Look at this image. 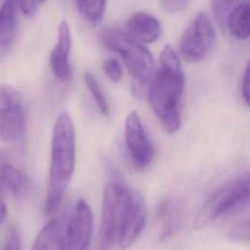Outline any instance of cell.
Wrapping results in <instances>:
<instances>
[{"instance_id": "obj_7", "label": "cell", "mask_w": 250, "mask_h": 250, "mask_svg": "<svg viewBox=\"0 0 250 250\" xmlns=\"http://www.w3.org/2000/svg\"><path fill=\"white\" fill-rule=\"evenodd\" d=\"M216 39L213 23L207 14L199 13L187 27L180 41V53L189 62L204 60L211 52Z\"/></svg>"}, {"instance_id": "obj_15", "label": "cell", "mask_w": 250, "mask_h": 250, "mask_svg": "<svg viewBox=\"0 0 250 250\" xmlns=\"http://www.w3.org/2000/svg\"><path fill=\"white\" fill-rule=\"evenodd\" d=\"M29 188L28 177L15 166L4 163L0 167V193L20 198Z\"/></svg>"}, {"instance_id": "obj_23", "label": "cell", "mask_w": 250, "mask_h": 250, "mask_svg": "<svg viewBox=\"0 0 250 250\" xmlns=\"http://www.w3.org/2000/svg\"><path fill=\"white\" fill-rule=\"evenodd\" d=\"M39 0H19L21 13L26 17H33L37 11Z\"/></svg>"}, {"instance_id": "obj_18", "label": "cell", "mask_w": 250, "mask_h": 250, "mask_svg": "<svg viewBox=\"0 0 250 250\" xmlns=\"http://www.w3.org/2000/svg\"><path fill=\"white\" fill-rule=\"evenodd\" d=\"M84 82H85V85L87 86L88 90L90 91L93 99L95 100V103H96L100 112L104 115H107L108 111H109V106H108L106 98L104 94V91H103L99 81L97 80L96 76L92 72L86 71L84 73Z\"/></svg>"}, {"instance_id": "obj_2", "label": "cell", "mask_w": 250, "mask_h": 250, "mask_svg": "<svg viewBox=\"0 0 250 250\" xmlns=\"http://www.w3.org/2000/svg\"><path fill=\"white\" fill-rule=\"evenodd\" d=\"M75 168V130L70 115L63 111L57 117L52 134L45 213L53 215L60 208Z\"/></svg>"}, {"instance_id": "obj_9", "label": "cell", "mask_w": 250, "mask_h": 250, "mask_svg": "<svg viewBox=\"0 0 250 250\" xmlns=\"http://www.w3.org/2000/svg\"><path fill=\"white\" fill-rule=\"evenodd\" d=\"M92 233V210L85 200L78 199L65 225V250H88Z\"/></svg>"}, {"instance_id": "obj_1", "label": "cell", "mask_w": 250, "mask_h": 250, "mask_svg": "<svg viewBox=\"0 0 250 250\" xmlns=\"http://www.w3.org/2000/svg\"><path fill=\"white\" fill-rule=\"evenodd\" d=\"M159 68L148 83V102L167 133L173 134L181 127L179 104L184 92L185 77L180 59L170 45L159 57Z\"/></svg>"}, {"instance_id": "obj_13", "label": "cell", "mask_w": 250, "mask_h": 250, "mask_svg": "<svg viewBox=\"0 0 250 250\" xmlns=\"http://www.w3.org/2000/svg\"><path fill=\"white\" fill-rule=\"evenodd\" d=\"M32 250H65V225L59 218L47 222L38 232Z\"/></svg>"}, {"instance_id": "obj_14", "label": "cell", "mask_w": 250, "mask_h": 250, "mask_svg": "<svg viewBox=\"0 0 250 250\" xmlns=\"http://www.w3.org/2000/svg\"><path fill=\"white\" fill-rule=\"evenodd\" d=\"M17 33L16 0H5L0 8V61L10 51Z\"/></svg>"}, {"instance_id": "obj_5", "label": "cell", "mask_w": 250, "mask_h": 250, "mask_svg": "<svg viewBox=\"0 0 250 250\" xmlns=\"http://www.w3.org/2000/svg\"><path fill=\"white\" fill-rule=\"evenodd\" d=\"M129 188L111 182L104 188L98 250H114L118 246V236L123 221Z\"/></svg>"}, {"instance_id": "obj_22", "label": "cell", "mask_w": 250, "mask_h": 250, "mask_svg": "<svg viewBox=\"0 0 250 250\" xmlns=\"http://www.w3.org/2000/svg\"><path fill=\"white\" fill-rule=\"evenodd\" d=\"M189 3V0H159L161 9L167 13H177L184 10Z\"/></svg>"}, {"instance_id": "obj_16", "label": "cell", "mask_w": 250, "mask_h": 250, "mask_svg": "<svg viewBox=\"0 0 250 250\" xmlns=\"http://www.w3.org/2000/svg\"><path fill=\"white\" fill-rule=\"evenodd\" d=\"M226 25L230 34L239 39L246 40L250 35V7L248 2H243L234 7L229 13Z\"/></svg>"}, {"instance_id": "obj_20", "label": "cell", "mask_w": 250, "mask_h": 250, "mask_svg": "<svg viewBox=\"0 0 250 250\" xmlns=\"http://www.w3.org/2000/svg\"><path fill=\"white\" fill-rule=\"evenodd\" d=\"M103 69L106 76L113 82H119L123 76V69L118 62L114 58H109L104 61Z\"/></svg>"}, {"instance_id": "obj_3", "label": "cell", "mask_w": 250, "mask_h": 250, "mask_svg": "<svg viewBox=\"0 0 250 250\" xmlns=\"http://www.w3.org/2000/svg\"><path fill=\"white\" fill-rule=\"evenodd\" d=\"M100 38L105 48L120 56L136 81L144 85L149 83L155 72V64L151 53L146 48L117 27L104 28Z\"/></svg>"}, {"instance_id": "obj_27", "label": "cell", "mask_w": 250, "mask_h": 250, "mask_svg": "<svg viewBox=\"0 0 250 250\" xmlns=\"http://www.w3.org/2000/svg\"><path fill=\"white\" fill-rule=\"evenodd\" d=\"M45 1H47V0H39V3H44Z\"/></svg>"}, {"instance_id": "obj_21", "label": "cell", "mask_w": 250, "mask_h": 250, "mask_svg": "<svg viewBox=\"0 0 250 250\" xmlns=\"http://www.w3.org/2000/svg\"><path fill=\"white\" fill-rule=\"evenodd\" d=\"M0 250H21V235L15 226H11L6 233Z\"/></svg>"}, {"instance_id": "obj_6", "label": "cell", "mask_w": 250, "mask_h": 250, "mask_svg": "<svg viewBox=\"0 0 250 250\" xmlns=\"http://www.w3.org/2000/svg\"><path fill=\"white\" fill-rule=\"evenodd\" d=\"M26 133V109L21 94L8 84L0 85V140L20 144Z\"/></svg>"}, {"instance_id": "obj_8", "label": "cell", "mask_w": 250, "mask_h": 250, "mask_svg": "<svg viewBox=\"0 0 250 250\" xmlns=\"http://www.w3.org/2000/svg\"><path fill=\"white\" fill-rule=\"evenodd\" d=\"M125 141L134 165L139 169L147 167L153 159L154 147L136 110L131 111L126 117Z\"/></svg>"}, {"instance_id": "obj_10", "label": "cell", "mask_w": 250, "mask_h": 250, "mask_svg": "<svg viewBox=\"0 0 250 250\" xmlns=\"http://www.w3.org/2000/svg\"><path fill=\"white\" fill-rule=\"evenodd\" d=\"M146 223V201L138 191L129 188L128 201L118 236V247L121 250L130 248L142 234Z\"/></svg>"}, {"instance_id": "obj_25", "label": "cell", "mask_w": 250, "mask_h": 250, "mask_svg": "<svg viewBox=\"0 0 250 250\" xmlns=\"http://www.w3.org/2000/svg\"><path fill=\"white\" fill-rule=\"evenodd\" d=\"M7 216V207L6 204L0 199V225L4 222Z\"/></svg>"}, {"instance_id": "obj_19", "label": "cell", "mask_w": 250, "mask_h": 250, "mask_svg": "<svg viewBox=\"0 0 250 250\" xmlns=\"http://www.w3.org/2000/svg\"><path fill=\"white\" fill-rule=\"evenodd\" d=\"M238 0H210L211 9L218 24L224 28L229 13L234 9Z\"/></svg>"}, {"instance_id": "obj_17", "label": "cell", "mask_w": 250, "mask_h": 250, "mask_svg": "<svg viewBox=\"0 0 250 250\" xmlns=\"http://www.w3.org/2000/svg\"><path fill=\"white\" fill-rule=\"evenodd\" d=\"M106 0H77L80 15L92 24H97L103 19Z\"/></svg>"}, {"instance_id": "obj_4", "label": "cell", "mask_w": 250, "mask_h": 250, "mask_svg": "<svg viewBox=\"0 0 250 250\" xmlns=\"http://www.w3.org/2000/svg\"><path fill=\"white\" fill-rule=\"evenodd\" d=\"M249 201V176L242 174L219 188L200 208L193 227L202 229L219 218L232 213Z\"/></svg>"}, {"instance_id": "obj_26", "label": "cell", "mask_w": 250, "mask_h": 250, "mask_svg": "<svg viewBox=\"0 0 250 250\" xmlns=\"http://www.w3.org/2000/svg\"><path fill=\"white\" fill-rule=\"evenodd\" d=\"M6 158H7V155H6V152L3 151V150H0V167L6 163Z\"/></svg>"}, {"instance_id": "obj_11", "label": "cell", "mask_w": 250, "mask_h": 250, "mask_svg": "<svg viewBox=\"0 0 250 250\" xmlns=\"http://www.w3.org/2000/svg\"><path fill=\"white\" fill-rule=\"evenodd\" d=\"M71 47L70 29L66 21L58 27L57 44L50 54V67L53 74L62 82H69L72 78L68 55Z\"/></svg>"}, {"instance_id": "obj_24", "label": "cell", "mask_w": 250, "mask_h": 250, "mask_svg": "<svg viewBox=\"0 0 250 250\" xmlns=\"http://www.w3.org/2000/svg\"><path fill=\"white\" fill-rule=\"evenodd\" d=\"M250 88H249V65L248 63L246 64L243 77H242V87H241V94L242 98L245 102V104L248 105L249 104V100H250Z\"/></svg>"}, {"instance_id": "obj_12", "label": "cell", "mask_w": 250, "mask_h": 250, "mask_svg": "<svg viewBox=\"0 0 250 250\" xmlns=\"http://www.w3.org/2000/svg\"><path fill=\"white\" fill-rule=\"evenodd\" d=\"M125 32L139 43H152L159 37L161 25L150 14L137 12L128 18Z\"/></svg>"}]
</instances>
